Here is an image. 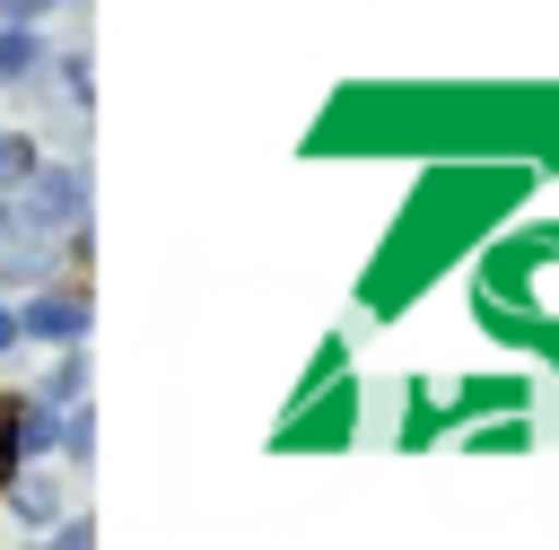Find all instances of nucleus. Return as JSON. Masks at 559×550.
<instances>
[{
    "mask_svg": "<svg viewBox=\"0 0 559 550\" xmlns=\"http://www.w3.org/2000/svg\"><path fill=\"white\" fill-rule=\"evenodd\" d=\"M61 236H35V227H17V236H0V288H35V279H61Z\"/></svg>",
    "mask_w": 559,
    "mask_h": 550,
    "instance_id": "7ed1b4c3",
    "label": "nucleus"
},
{
    "mask_svg": "<svg viewBox=\"0 0 559 550\" xmlns=\"http://www.w3.org/2000/svg\"><path fill=\"white\" fill-rule=\"evenodd\" d=\"M17 463H61V402L17 393Z\"/></svg>",
    "mask_w": 559,
    "mask_h": 550,
    "instance_id": "423d86ee",
    "label": "nucleus"
},
{
    "mask_svg": "<svg viewBox=\"0 0 559 550\" xmlns=\"http://www.w3.org/2000/svg\"><path fill=\"white\" fill-rule=\"evenodd\" d=\"M17 210H26L44 236L79 244V236H87V166H79V157H35L26 183H17Z\"/></svg>",
    "mask_w": 559,
    "mask_h": 550,
    "instance_id": "f257e3e1",
    "label": "nucleus"
},
{
    "mask_svg": "<svg viewBox=\"0 0 559 550\" xmlns=\"http://www.w3.org/2000/svg\"><path fill=\"white\" fill-rule=\"evenodd\" d=\"M17 471V393H0V480Z\"/></svg>",
    "mask_w": 559,
    "mask_h": 550,
    "instance_id": "9b49d317",
    "label": "nucleus"
},
{
    "mask_svg": "<svg viewBox=\"0 0 559 550\" xmlns=\"http://www.w3.org/2000/svg\"><path fill=\"white\" fill-rule=\"evenodd\" d=\"M52 9H79L87 17V0H0V17H52Z\"/></svg>",
    "mask_w": 559,
    "mask_h": 550,
    "instance_id": "f8f14e48",
    "label": "nucleus"
},
{
    "mask_svg": "<svg viewBox=\"0 0 559 550\" xmlns=\"http://www.w3.org/2000/svg\"><path fill=\"white\" fill-rule=\"evenodd\" d=\"M87 288H70V279H35L26 288V306H17V332L26 340H44V349H61V340H87Z\"/></svg>",
    "mask_w": 559,
    "mask_h": 550,
    "instance_id": "f03ea898",
    "label": "nucleus"
},
{
    "mask_svg": "<svg viewBox=\"0 0 559 550\" xmlns=\"http://www.w3.org/2000/svg\"><path fill=\"white\" fill-rule=\"evenodd\" d=\"M44 17H0V87H26L44 79Z\"/></svg>",
    "mask_w": 559,
    "mask_h": 550,
    "instance_id": "39448f33",
    "label": "nucleus"
},
{
    "mask_svg": "<svg viewBox=\"0 0 559 550\" xmlns=\"http://www.w3.org/2000/svg\"><path fill=\"white\" fill-rule=\"evenodd\" d=\"M44 541H52V550H87V541H96V515H70V506H61V515L44 524Z\"/></svg>",
    "mask_w": 559,
    "mask_h": 550,
    "instance_id": "9d476101",
    "label": "nucleus"
},
{
    "mask_svg": "<svg viewBox=\"0 0 559 550\" xmlns=\"http://www.w3.org/2000/svg\"><path fill=\"white\" fill-rule=\"evenodd\" d=\"M26 349V332H17V306H0V358H17Z\"/></svg>",
    "mask_w": 559,
    "mask_h": 550,
    "instance_id": "ddd939ff",
    "label": "nucleus"
},
{
    "mask_svg": "<svg viewBox=\"0 0 559 550\" xmlns=\"http://www.w3.org/2000/svg\"><path fill=\"white\" fill-rule=\"evenodd\" d=\"M44 70H52V87H61V105H70V113H87V105H96V61H87V44H79V52H44Z\"/></svg>",
    "mask_w": 559,
    "mask_h": 550,
    "instance_id": "6e6552de",
    "label": "nucleus"
},
{
    "mask_svg": "<svg viewBox=\"0 0 559 550\" xmlns=\"http://www.w3.org/2000/svg\"><path fill=\"white\" fill-rule=\"evenodd\" d=\"M0 498H9V515H17L26 533H44V524L61 515V480H52V463H17V471L0 480Z\"/></svg>",
    "mask_w": 559,
    "mask_h": 550,
    "instance_id": "20e7f679",
    "label": "nucleus"
},
{
    "mask_svg": "<svg viewBox=\"0 0 559 550\" xmlns=\"http://www.w3.org/2000/svg\"><path fill=\"white\" fill-rule=\"evenodd\" d=\"M35 157H44V148H35V131H9V122H0V192H17Z\"/></svg>",
    "mask_w": 559,
    "mask_h": 550,
    "instance_id": "1a4fd4ad",
    "label": "nucleus"
},
{
    "mask_svg": "<svg viewBox=\"0 0 559 550\" xmlns=\"http://www.w3.org/2000/svg\"><path fill=\"white\" fill-rule=\"evenodd\" d=\"M87 375H96V367H87V340H61V349H52V367H44V384H35V393H44V402H61V410H70V402H87Z\"/></svg>",
    "mask_w": 559,
    "mask_h": 550,
    "instance_id": "0eeeda50",
    "label": "nucleus"
}]
</instances>
